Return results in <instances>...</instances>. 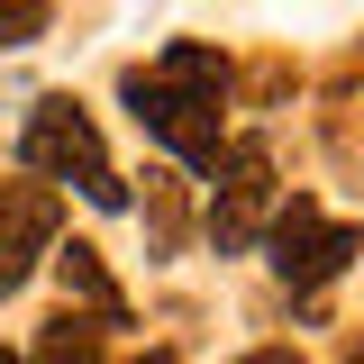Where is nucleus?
Listing matches in <instances>:
<instances>
[{
	"label": "nucleus",
	"mask_w": 364,
	"mask_h": 364,
	"mask_svg": "<svg viewBox=\"0 0 364 364\" xmlns=\"http://www.w3.org/2000/svg\"><path fill=\"white\" fill-rule=\"evenodd\" d=\"M18 164H28V182H73L91 210H128V182H119V164H109V146H100V128H91V109L73 100V91H46V100H28V128H18Z\"/></svg>",
	"instance_id": "obj_2"
},
{
	"label": "nucleus",
	"mask_w": 364,
	"mask_h": 364,
	"mask_svg": "<svg viewBox=\"0 0 364 364\" xmlns=\"http://www.w3.org/2000/svg\"><path fill=\"white\" fill-rule=\"evenodd\" d=\"M136 364H182V355H173V346H155V355H136Z\"/></svg>",
	"instance_id": "obj_11"
},
{
	"label": "nucleus",
	"mask_w": 364,
	"mask_h": 364,
	"mask_svg": "<svg viewBox=\"0 0 364 364\" xmlns=\"http://www.w3.org/2000/svg\"><path fill=\"white\" fill-rule=\"evenodd\" d=\"M55 282H64V310L100 318V328H128V291L109 282L100 246H55Z\"/></svg>",
	"instance_id": "obj_6"
},
{
	"label": "nucleus",
	"mask_w": 364,
	"mask_h": 364,
	"mask_svg": "<svg viewBox=\"0 0 364 364\" xmlns=\"http://www.w3.org/2000/svg\"><path fill=\"white\" fill-rule=\"evenodd\" d=\"M146 237H155V255H173V246H182V182H173V173L146 182Z\"/></svg>",
	"instance_id": "obj_8"
},
{
	"label": "nucleus",
	"mask_w": 364,
	"mask_h": 364,
	"mask_svg": "<svg viewBox=\"0 0 364 364\" xmlns=\"http://www.w3.org/2000/svg\"><path fill=\"white\" fill-rule=\"evenodd\" d=\"M128 109H136V128L155 136L173 164H191V173H210L219 164V119H228V91H237V73H228V55L219 46H200V37H182L164 46L155 64H128Z\"/></svg>",
	"instance_id": "obj_1"
},
{
	"label": "nucleus",
	"mask_w": 364,
	"mask_h": 364,
	"mask_svg": "<svg viewBox=\"0 0 364 364\" xmlns=\"http://www.w3.org/2000/svg\"><path fill=\"white\" fill-rule=\"evenodd\" d=\"M64 246V200L46 182H0V301Z\"/></svg>",
	"instance_id": "obj_5"
},
{
	"label": "nucleus",
	"mask_w": 364,
	"mask_h": 364,
	"mask_svg": "<svg viewBox=\"0 0 364 364\" xmlns=\"http://www.w3.org/2000/svg\"><path fill=\"white\" fill-rule=\"evenodd\" d=\"M273 210H282V191H273V146L264 136L219 146V164H210V246H219V255L264 246Z\"/></svg>",
	"instance_id": "obj_3"
},
{
	"label": "nucleus",
	"mask_w": 364,
	"mask_h": 364,
	"mask_svg": "<svg viewBox=\"0 0 364 364\" xmlns=\"http://www.w3.org/2000/svg\"><path fill=\"white\" fill-rule=\"evenodd\" d=\"M0 364H28V355H0Z\"/></svg>",
	"instance_id": "obj_12"
},
{
	"label": "nucleus",
	"mask_w": 364,
	"mask_h": 364,
	"mask_svg": "<svg viewBox=\"0 0 364 364\" xmlns=\"http://www.w3.org/2000/svg\"><path fill=\"white\" fill-rule=\"evenodd\" d=\"M28 364H109V328L82 318V310H55L37 328V355H28Z\"/></svg>",
	"instance_id": "obj_7"
},
{
	"label": "nucleus",
	"mask_w": 364,
	"mask_h": 364,
	"mask_svg": "<svg viewBox=\"0 0 364 364\" xmlns=\"http://www.w3.org/2000/svg\"><path fill=\"white\" fill-rule=\"evenodd\" d=\"M264 246H273V273H282L291 291H328V282L364 255V228H355V219H328L310 191H291V200L273 210Z\"/></svg>",
	"instance_id": "obj_4"
},
{
	"label": "nucleus",
	"mask_w": 364,
	"mask_h": 364,
	"mask_svg": "<svg viewBox=\"0 0 364 364\" xmlns=\"http://www.w3.org/2000/svg\"><path fill=\"white\" fill-rule=\"evenodd\" d=\"M246 364H310V355H291V346H255Z\"/></svg>",
	"instance_id": "obj_10"
},
{
	"label": "nucleus",
	"mask_w": 364,
	"mask_h": 364,
	"mask_svg": "<svg viewBox=\"0 0 364 364\" xmlns=\"http://www.w3.org/2000/svg\"><path fill=\"white\" fill-rule=\"evenodd\" d=\"M46 18H55V0H0V46H37Z\"/></svg>",
	"instance_id": "obj_9"
},
{
	"label": "nucleus",
	"mask_w": 364,
	"mask_h": 364,
	"mask_svg": "<svg viewBox=\"0 0 364 364\" xmlns=\"http://www.w3.org/2000/svg\"><path fill=\"white\" fill-rule=\"evenodd\" d=\"M346 364H364V346H355V355H346Z\"/></svg>",
	"instance_id": "obj_13"
}]
</instances>
